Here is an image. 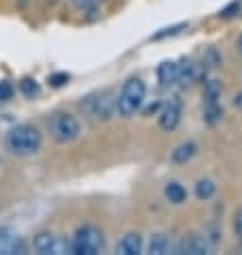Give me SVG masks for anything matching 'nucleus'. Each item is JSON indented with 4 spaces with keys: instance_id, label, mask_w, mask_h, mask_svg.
<instances>
[{
    "instance_id": "nucleus-18",
    "label": "nucleus",
    "mask_w": 242,
    "mask_h": 255,
    "mask_svg": "<svg viewBox=\"0 0 242 255\" xmlns=\"http://www.w3.org/2000/svg\"><path fill=\"white\" fill-rule=\"evenodd\" d=\"M17 88L26 99H34L41 93V86H39V82L34 80V77H22L19 84H17Z\"/></svg>"
},
{
    "instance_id": "nucleus-6",
    "label": "nucleus",
    "mask_w": 242,
    "mask_h": 255,
    "mask_svg": "<svg viewBox=\"0 0 242 255\" xmlns=\"http://www.w3.org/2000/svg\"><path fill=\"white\" fill-rule=\"evenodd\" d=\"M32 249L37 251L39 255H60L69 251V243H62L58 236H54L52 232H39L32 240Z\"/></svg>"
},
{
    "instance_id": "nucleus-8",
    "label": "nucleus",
    "mask_w": 242,
    "mask_h": 255,
    "mask_svg": "<svg viewBox=\"0 0 242 255\" xmlns=\"http://www.w3.org/2000/svg\"><path fill=\"white\" fill-rule=\"evenodd\" d=\"M180 116H182V105L178 99H172L165 108L161 110V114H159V127L165 133L169 131H174L178 125H180Z\"/></svg>"
},
{
    "instance_id": "nucleus-14",
    "label": "nucleus",
    "mask_w": 242,
    "mask_h": 255,
    "mask_svg": "<svg viewBox=\"0 0 242 255\" xmlns=\"http://www.w3.org/2000/svg\"><path fill=\"white\" fill-rule=\"evenodd\" d=\"M165 200L169 204H184L187 202V189H184L180 182H167L165 185Z\"/></svg>"
},
{
    "instance_id": "nucleus-23",
    "label": "nucleus",
    "mask_w": 242,
    "mask_h": 255,
    "mask_svg": "<svg viewBox=\"0 0 242 255\" xmlns=\"http://www.w3.org/2000/svg\"><path fill=\"white\" fill-rule=\"evenodd\" d=\"M240 15V0H236V2H232V4H227L223 11L219 13V17H223V19H230V17H236Z\"/></svg>"
},
{
    "instance_id": "nucleus-17",
    "label": "nucleus",
    "mask_w": 242,
    "mask_h": 255,
    "mask_svg": "<svg viewBox=\"0 0 242 255\" xmlns=\"http://www.w3.org/2000/svg\"><path fill=\"white\" fill-rule=\"evenodd\" d=\"M189 24L187 22H180V24H172V26H165V28H161V30H156L152 34V41H163V39H169V37H176V34H180L182 30H187Z\"/></svg>"
},
{
    "instance_id": "nucleus-11",
    "label": "nucleus",
    "mask_w": 242,
    "mask_h": 255,
    "mask_svg": "<svg viewBox=\"0 0 242 255\" xmlns=\"http://www.w3.org/2000/svg\"><path fill=\"white\" fill-rule=\"evenodd\" d=\"M199 75H202V71H199V67L193 60H182L180 65H178V84H180V86L195 84L199 80Z\"/></svg>"
},
{
    "instance_id": "nucleus-26",
    "label": "nucleus",
    "mask_w": 242,
    "mask_h": 255,
    "mask_svg": "<svg viewBox=\"0 0 242 255\" xmlns=\"http://www.w3.org/2000/svg\"><path fill=\"white\" fill-rule=\"evenodd\" d=\"M208 62H210V67H217V65H221V56L217 54V49H208Z\"/></svg>"
},
{
    "instance_id": "nucleus-9",
    "label": "nucleus",
    "mask_w": 242,
    "mask_h": 255,
    "mask_svg": "<svg viewBox=\"0 0 242 255\" xmlns=\"http://www.w3.org/2000/svg\"><path fill=\"white\" fill-rule=\"evenodd\" d=\"M210 251V243L206 236H199V234H191L180 243L178 247V253H187V255H206Z\"/></svg>"
},
{
    "instance_id": "nucleus-24",
    "label": "nucleus",
    "mask_w": 242,
    "mask_h": 255,
    "mask_svg": "<svg viewBox=\"0 0 242 255\" xmlns=\"http://www.w3.org/2000/svg\"><path fill=\"white\" fill-rule=\"evenodd\" d=\"M234 234H236L238 238H242V208L234 212Z\"/></svg>"
},
{
    "instance_id": "nucleus-7",
    "label": "nucleus",
    "mask_w": 242,
    "mask_h": 255,
    "mask_svg": "<svg viewBox=\"0 0 242 255\" xmlns=\"http://www.w3.org/2000/svg\"><path fill=\"white\" fill-rule=\"evenodd\" d=\"M0 253L2 255H15V253H26L24 240L13 232L9 225H0Z\"/></svg>"
},
{
    "instance_id": "nucleus-13",
    "label": "nucleus",
    "mask_w": 242,
    "mask_h": 255,
    "mask_svg": "<svg viewBox=\"0 0 242 255\" xmlns=\"http://www.w3.org/2000/svg\"><path fill=\"white\" fill-rule=\"evenodd\" d=\"M195 152H197L195 141H182L180 146H176L172 150V161L178 163V165H184V163H189L195 157Z\"/></svg>"
},
{
    "instance_id": "nucleus-25",
    "label": "nucleus",
    "mask_w": 242,
    "mask_h": 255,
    "mask_svg": "<svg viewBox=\"0 0 242 255\" xmlns=\"http://www.w3.org/2000/svg\"><path fill=\"white\" fill-rule=\"evenodd\" d=\"M71 2H73L80 11H92L97 4V0H71Z\"/></svg>"
},
{
    "instance_id": "nucleus-20",
    "label": "nucleus",
    "mask_w": 242,
    "mask_h": 255,
    "mask_svg": "<svg viewBox=\"0 0 242 255\" xmlns=\"http://www.w3.org/2000/svg\"><path fill=\"white\" fill-rule=\"evenodd\" d=\"M148 249H150V253H154V255H165L169 251V238L165 234H154Z\"/></svg>"
},
{
    "instance_id": "nucleus-1",
    "label": "nucleus",
    "mask_w": 242,
    "mask_h": 255,
    "mask_svg": "<svg viewBox=\"0 0 242 255\" xmlns=\"http://www.w3.org/2000/svg\"><path fill=\"white\" fill-rule=\"evenodd\" d=\"M6 148L15 157H30L37 154L43 146V133L32 125H17L6 133Z\"/></svg>"
},
{
    "instance_id": "nucleus-15",
    "label": "nucleus",
    "mask_w": 242,
    "mask_h": 255,
    "mask_svg": "<svg viewBox=\"0 0 242 255\" xmlns=\"http://www.w3.org/2000/svg\"><path fill=\"white\" fill-rule=\"evenodd\" d=\"M217 193V185L212 182L210 178H202V180H197L195 182V197L199 202H208L212 200Z\"/></svg>"
},
{
    "instance_id": "nucleus-2",
    "label": "nucleus",
    "mask_w": 242,
    "mask_h": 255,
    "mask_svg": "<svg viewBox=\"0 0 242 255\" xmlns=\"http://www.w3.org/2000/svg\"><path fill=\"white\" fill-rule=\"evenodd\" d=\"M105 249L103 232L92 223H84L75 230L73 238L69 240V253L73 255H97Z\"/></svg>"
},
{
    "instance_id": "nucleus-22",
    "label": "nucleus",
    "mask_w": 242,
    "mask_h": 255,
    "mask_svg": "<svg viewBox=\"0 0 242 255\" xmlns=\"http://www.w3.org/2000/svg\"><path fill=\"white\" fill-rule=\"evenodd\" d=\"M13 95H15V86L9 80H0V103L11 101Z\"/></svg>"
},
{
    "instance_id": "nucleus-10",
    "label": "nucleus",
    "mask_w": 242,
    "mask_h": 255,
    "mask_svg": "<svg viewBox=\"0 0 242 255\" xmlns=\"http://www.w3.org/2000/svg\"><path fill=\"white\" fill-rule=\"evenodd\" d=\"M141 249H144V240L137 232H129L120 238V243L116 245V251L120 255H139Z\"/></svg>"
},
{
    "instance_id": "nucleus-5",
    "label": "nucleus",
    "mask_w": 242,
    "mask_h": 255,
    "mask_svg": "<svg viewBox=\"0 0 242 255\" xmlns=\"http://www.w3.org/2000/svg\"><path fill=\"white\" fill-rule=\"evenodd\" d=\"M80 110L95 120H108L114 114V110H116V101L108 93L88 95L80 101Z\"/></svg>"
},
{
    "instance_id": "nucleus-28",
    "label": "nucleus",
    "mask_w": 242,
    "mask_h": 255,
    "mask_svg": "<svg viewBox=\"0 0 242 255\" xmlns=\"http://www.w3.org/2000/svg\"><path fill=\"white\" fill-rule=\"evenodd\" d=\"M238 52H240V54H242V37H240V39H238Z\"/></svg>"
},
{
    "instance_id": "nucleus-21",
    "label": "nucleus",
    "mask_w": 242,
    "mask_h": 255,
    "mask_svg": "<svg viewBox=\"0 0 242 255\" xmlns=\"http://www.w3.org/2000/svg\"><path fill=\"white\" fill-rule=\"evenodd\" d=\"M69 80H71V75L67 73V71H58V73H52L47 77V84L52 88H62V86L69 84Z\"/></svg>"
},
{
    "instance_id": "nucleus-19",
    "label": "nucleus",
    "mask_w": 242,
    "mask_h": 255,
    "mask_svg": "<svg viewBox=\"0 0 242 255\" xmlns=\"http://www.w3.org/2000/svg\"><path fill=\"white\" fill-rule=\"evenodd\" d=\"M221 116H223V108H221V103L215 101V103H206V110H204V120L206 125H217Z\"/></svg>"
},
{
    "instance_id": "nucleus-4",
    "label": "nucleus",
    "mask_w": 242,
    "mask_h": 255,
    "mask_svg": "<svg viewBox=\"0 0 242 255\" xmlns=\"http://www.w3.org/2000/svg\"><path fill=\"white\" fill-rule=\"evenodd\" d=\"M82 133V125L73 114L69 112H56L49 116V135L56 144L67 146L71 141H75Z\"/></svg>"
},
{
    "instance_id": "nucleus-27",
    "label": "nucleus",
    "mask_w": 242,
    "mask_h": 255,
    "mask_svg": "<svg viewBox=\"0 0 242 255\" xmlns=\"http://www.w3.org/2000/svg\"><path fill=\"white\" fill-rule=\"evenodd\" d=\"M234 108H236L238 112H242V93H238L236 97H234Z\"/></svg>"
},
{
    "instance_id": "nucleus-3",
    "label": "nucleus",
    "mask_w": 242,
    "mask_h": 255,
    "mask_svg": "<svg viewBox=\"0 0 242 255\" xmlns=\"http://www.w3.org/2000/svg\"><path fill=\"white\" fill-rule=\"evenodd\" d=\"M146 99V84L141 77H131L124 82L122 90L116 99V110L122 118H131L135 112H139L141 103Z\"/></svg>"
},
{
    "instance_id": "nucleus-16",
    "label": "nucleus",
    "mask_w": 242,
    "mask_h": 255,
    "mask_svg": "<svg viewBox=\"0 0 242 255\" xmlns=\"http://www.w3.org/2000/svg\"><path fill=\"white\" fill-rule=\"evenodd\" d=\"M221 95H223V84H221L219 80H208L204 84V99H206V103L219 101Z\"/></svg>"
},
{
    "instance_id": "nucleus-12",
    "label": "nucleus",
    "mask_w": 242,
    "mask_h": 255,
    "mask_svg": "<svg viewBox=\"0 0 242 255\" xmlns=\"http://www.w3.org/2000/svg\"><path fill=\"white\" fill-rule=\"evenodd\" d=\"M156 75H159V82L163 88L174 86V84H178V65L172 60L161 62L159 69H156Z\"/></svg>"
}]
</instances>
